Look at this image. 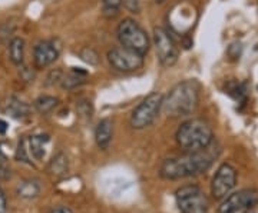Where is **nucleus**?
Segmentation results:
<instances>
[{
  "label": "nucleus",
  "mask_w": 258,
  "mask_h": 213,
  "mask_svg": "<svg viewBox=\"0 0 258 213\" xmlns=\"http://www.w3.org/2000/svg\"><path fill=\"white\" fill-rule=\"evenodd\" d=\"M210 148L198 152H185L181 156L168 158L159 167V176L166 180H179L203 175L214 163V153Z\"/></svg>",
  "instance_id": "f257e3e1"
},
{
  "label": "nucleus",
  "mask_w": 258,
  "mask_h": 213,
  "mask_svg": "<svg viewBox=\"0 0 258 213\" xmlns=\"http://www.w3.org/2000/svg\"><path fill=\"white\" fill-rule=\"evenodd\" d=\"M200 83L197 80H184L175 84L164 96L162 112L169 118H186L200 103Z\"/></svg>",
  "instance_id": "f03ea898"
},
{
  "label": "nucleus",
  "mask_w": 258,
  "mask_h": 213,
  "mask_svg": "<svg viewBox=\"0 0 258 213\" xmlns=\"http://www.w3.org/2000/svg\"><path fill=\"white\" fill-rule=\"evenodd\" d=\"M175 140L176 145L184 152H198L211 146L214 132L203 119H189L178 128Z\"/></svg>",
  "instance_id": "7ed1b4c3"
},
{
  "label": "nucleus",
  "mask_w": 258,
  "mask_h": 213,
  "mask_svg": "<svg viewBox=\"0 0 258 213\" xmlns=\"http://www.w3.org/2000/svg\"><path fill=\"white\" fill-rule=\"evenodd\" d=\"M116 36L120 46L131 49L139 55L145 56L151 47V39L144 28L134 19H123L118 25Z\"/></svg>",
  "instance_id": "20e7f679"
},
{
  "label": "nucleus",
  "mask_w": 258,
  "mask_h": 213,
  "mask_svg": "<svg viewBox=\"0 0 258 213\" xmlns=\"http://www.w3.org/2000/svg\"><path fill=\"white\" fill-rule=\"evenodd\" d=\"M162 100L164 94L162 93L154 92L148 94L147 97L139 103L134 109L131 115V126L134 129L141 130L151 126L157 121L159 112L162 111Z\"/></svg>",
  "instance_id": "39448f33"
},
{
  "label": "nucleus",
  "mask_w": 258,
  "mask_h": 213,
  "mask_svg": "<svg viewBox=\"0 0 258 213\" xmlns=\"http://www.w3.org/2000/svg\"><path fill=\"white\" fill-rule=\"evenodd\" d=\"M175 200L181 213L208 212L210 202L200 186L186 185L179 187L175 192Z\"/></svg>",
  "instance_id": "423d86ee"
},
{
  "label": "nucleus",
  "mask_w": 258,
  "mask_h": 213,
  "mask_svg": "<svg viewBox=\"0 0 258 213\" xmlns=\"http://www.w3.org/2000/svg\"><path fill=\"white\" fill-rule=\"evenodd\" d=\"M152 43L157 52L159 63L165 67H171L176 63L179 50L174 36L164 28H155L152 33Z\"/></svg>",
  "instance_id": "0eeeda50"
},
{
  "label": "nucleus",
  "mask_w": 258,
  "mask_h": 213,
  "mask_svg": "<svg viewBox=\"0 0 258 213\" xmlns=\"http://www.w3.org/2000/svg\"><path fill=\"white\" fill-rule=\"evenodd\" d=\"M144 57L145 56L139 55L123 46L113 47L106 55V59L112 69L122 73H132L139 70L144 66Z\"/></svg>",
  "instance_id": "6e6552de"
},
{
  "label": "nucleus",
  "mask_w": 258,
  "mask_h": 213,
  "mask_svg": "<svg viewBox=\"0 0 258 213\" xmlns=\"http://www.w3.org/2000/svg\"><path fill=\"white\" fill-rule=\"evenodd\" d=\"M237 185V169L230 163L218 167L211 182V195L214 199H225Z\"/></svg>",
  "instance_id": "1a4fd4ad"
},
{
  "label": "nucleus",
  "mask_w": 258,
  "mask_h": 213,
  "mask_svg": "<svg viewBox=\"0 0 258 213\" xmlns=\"http://www.w3.org/2000/svg\"><path fill=\"white\" fill-rule=\"evenodd\" d=\"M258 202V192L254 189H242L230 193L218 209V213H238L251 209Z\"/></svg>",
  "instance_id": "9d476101"
},
{
  "label": "nucleus",
  "mask_w": 258,
  "mask_h": 213,
  "mask_svg": "<svg viewBox=\"0 0 258 213\" xmlns=\"http://www.w3.org/2000/svg\"><path fill=\"white\" fill-rule=\"evenodd\" d=\"M59 57V49L53 42H40L35 46L33 50V62L37 69H45L50 66Z\"/></svg>",
  "instance_id": "9b49d317"
},
{
  "label": "nucleus",
  "mask_w": 258,
  "mask_h": 213,
  "mask_svg": "<svg viewBox=\"0 0 258 213\" xmlns=\"http://www.w3.org/2000/svg\"><path fill=\"white\" fill-rule=\"evenodd\" d=\"M112 136H113V123L111 119H102L95 129V142L98 148L106 150L111 146Z\"/></svg>",
  "instance_id": "f8f14e48"
},
{
  "label": "nucleus",
  "mask_w": 258,
  "mask_h": 213,
  "mask_svg": "<svg viewBox=\"0 0 258 213\" xmlns=\"http://www.w3.org/2000/svg\"><path fill=\"white\" fill-rule=\"evenodd\" d=\"M2 111L5 112L6 115H9L10 118H13V119H25V118H28L29 113H30V108H29L28 103H25L18 97L12 96L6 100V103H3Z\"/></svg>",
  "instance_id": "ddd939ff"
},
{
  "label": "nucleus",
  "mask_w": 258,
  "mask_h": 213,
  "mask_svg": "<svg viewBox=\"0 0 258 213\" xmlns=\"http://www.w3.org/2000/svg\"><path fill=\"white\" fill-rule=\"evenodd\" d=\"M49 142H50V138L47 135H33V136L28 138L26 145H28L30 158L35 160H42L45 158L46 146Z\"/></svg>",
  "instance_id": "4468645a"
},
{
  "label": "nucleus",
  "mask_w": 258,
  "mask_h": 213,
  "mask_svg": "<svg viewBox=\"0 0 258 213\" xmlns=\"http://www.w3.org/2000/svg\"><path fill=\"white\" fill-rule=\"evenodd\" d=\"M86 76H88L86 72H83V70H79V69L74 67L69 73L62 76V80H60L62 87H63V89H68V90L75 89V87H78V86H81V84H83L86 82Z\"/></svg>",
  "instance_id": "2eb2a0df"
},
{
  "label": "nucleus",
  "mask_w": 258,
  "mask_h": 213,
  "mask_svg": "<svg viewBox=\"0 0 258 213\" xmlns=\"http://www.w3.org/2000/svg\"><path fill=\"white\" fill-rule=\"evenodd\" d=\"M16 193L22 199H35L40 193V185L37 180H33V179L23 180L16 186Z\"/></svg>",
  "instance_id": "dca6fc26"
},
{
  "label": "nucleus",
  "mask_w": 258,
  "mask_h": 213,
  "mask_svg": "<svg viewBox=\"0 0 258 213\" xmlns=\"http://www.w3.org/2000/svg\"><path fill=\"white\" fill-rule=\"evenodd\" d=\"M9 57L12 63L20 66L25 60V40L22 37H15L9 43Z\"/></svg>",
  "instance_id": "f3484780"
},
{
  "label": "nucleus",
  "mask_w": 258,
  "mask_h": 213,
  "mask_svg": "<svg viewBox=\"0 0 258 213\" xmlns=\"http://www.w3.org/2000/svg\"><path fill=\"white\" fill-rule=\"evenodd\" d=\"M59 104V99L55 96H39L36 100H35V109H36L40 115H47L55 109L56 106Z\"/></svg>",
  "instance_id": "a211bd4d"
},
{
  "label": "nucleus",
  "mask_w": 258,
  "mask_h": 213,
  "mask_svg": "<svg viewBox=\"0 0 258 213\" xmlns=\"http://www.w3.org/2000/svg\"><path fill=\"white\" fill-rule=\"evenodd\" d=\"M49 172L55 176H63L68 173V158L64 153H57L49 163Z\"/></svg>",
  "instance_id": "6ab92c4d"
},
{
  "label": "nucleus",
  "mask_w": 258,
  "mask_h": 213,
  "mask_svg": "<svg viewBox=\"0 0 258 213\" xmlns=\"http://www.w3.org/2000/svg\"><path fill=\"white\" fill-rule=\"evenodd\" d=\"M122 0H102V6H103V13L108 18H113L118 15L119 12Z\"/></svg>",
  "instance_id": "aec40b11"
},
{
  "label": "nucleus",
  "mask_w": 258,
  "mask_h": 213,
  "mask_svg": "<svg viewBox=\"0 0 258 213\" xmlns=\"http://www.w3.org/2000/svg\"><path fill=\"white\" fill-rule=\"evenodd\" d=\"M16 159L19 162H23V163H32L30 162V153H29L28 145H26V138L22 140H19L18 149H16Z\"/></svg>",
  "instance_id": "412c9836"
},
{
  "label": "nucleus",
  "mask_w": 258,
  "mask_h": 213,
  "mask_svg": "<svg viewBox=\"0 0 258 213\" xmlns=\"http://www.w3.org/2000/svg\"><path fill=\"white\" fill-rule=\"evenodd\" d=\"M79 56H81V59H82L83 62H86V63H89V65H98L99 63V56L98 53L91 49V47H85L82 49L81 52H79Z\"/></svg>",
  "instance_id": "4be33fe9"
},
{
  "label": "nucleus",
  "mask_w": 258,
  "mask_h": 213,
  "mask_svg": "<svg viewBox=\"0 0 258 213\" xmlns=\"http://www.w3.org/2000/svg\"><path fill=\"white\" fill-rule=\"evenodd\" d=\"M0 179H3V180L10 179V167L8 165V158L5 156L2 149H0Z\"/></svg>",
  "instance_id": "5701e85b"
},
{
  "label": "nucleus",
  "mask_w": 258,
  "mask_h": 213,
  "mask_svg": "<svg viewBox=\"0 0 258 213\" xmlns=\"http://www.w3.org/2000/svg\"><path fill=\"white\" fill-rule=\"evenodd\" d=\"M6 212H8V202H6V196H5L2 187H0V213Z\"/></svg>",
  "instance_id": "b1692460"
},
{
  "label": "nucleus",
  "mask_w": 258,
  "mask_h": 213,
  "mask_svg": "<svg viewBox=\"0 0 258 213\" xmlns=\"http://www.w3.org/2000/svg\"><path fill=\"white\" fill-rule=\"evenodd\" d=\"M8 132V123L0 119V135H5Z\"/></svg>",
  "instance_id": "393cba45"
},
{
  "label": "nucleus",
  "mask_w": 258,
  "mask_h": 213,
  "mask_svg": "<svg viewBox=\"0 0 258 213\" xmlns=\"http://www.w3.org/2000/svg\"><path fill=\"white\" fill-rule=\"evenodd\" d=\"M50 213H74L69 207H57L55 210H52Z\"/></svg>",
  "instance_id": "a878e982"
},
{
  "label": "nucleus",
  "mask_w": 258,
  "mask_h": 213,
  "mask_svg": "<svg viewBox=\"0 0 258 213\" xmlns=\"http://www.w3.org/2000/svg\"><path fill=\"white\" fill-rule=\"evenodd\" d=\"M154 2H155V3H159V5H161V3H164L165 0H154Z\"/></svg>",
  "instance_id": "bb28decb"
}]
</instances>
